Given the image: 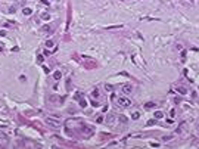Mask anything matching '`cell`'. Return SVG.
Here are the masks:
<instances>
[{
  "instance_id": "obj_1",
  "label": "cell",
  "mask_w": 199,
  "mask_h": 149,
  "mask_svg": "<svg viewBox=\"0 0 199 149\" xmlns=\"http://www.w3.org/2000/svg\"><path fill=\"white\" fill-rule=\"evenodd\" d=\"M46 124L49 125V127H52V128H59V127H62L61 125V121L58 120V118H53V117H47L46 120Z\"/></svg>"
},
{
  "instance_id": "obj_2",
  "label": "cell",
  "mask_w": 199,
  "mask_h": 149,
  "mask_svg": "<svg viewBox=\"0 0 199 149\" xmlns=\"http://www.w3.org/2000/svg\"><path fill=\"white\" fill-rule=\"evenodd\" d=\"M95 133V127L93 125H84L83 128H81V134L84 136V137H90Z\"/></svg>"
},
{
  "instance_id": "obj_3",
  "label": "cell",
  "mask_w": 199,
  "mask_h": 149,
  "mask_svg": "<svg viewBox=\"0 0 199 149\" xmlns=\"http://www.w3.org/2000/svg\"><path fill=\"white\" fill-rule=\"evenodd\" d=\"M118 105L121 108H128V106H131V100L127 98H118Z\"/></svg>"
},
{
  "instance_id": "obj_4",
  "label": "cell",
  "mask_w": 199,
  "mask_h": 149,
  "mask_svg": "<svg viewBox=\"0 0 199 149\" xmlns=\"http://www.w3.org/2000/svg\"><path fill=\"white\" fill-rule=\"evenodd\" d=\"M121 90H122V93H124V95H130V93L133 91V87H131L130 84H124Z\"/></svg>"
},
{
  "instance_id": "obj_5",
  "label": "cell",
  "mask_w": 199,
  "mask_h": 149,
  "mask_svg": "<svg viewBox=\"0 0 199 149\" xmlns=\"http://www.w3.org/2000/svg\"><path fill=\"white\" fill-rule=\"evenodd\" d=\"M180 95H187V89L186 87H183V86H177V89H175Z\"/></svg>"
},
{
  "instance_id": "obj_6",
  "label": "cell",
  "mask_w": 199,
  "mask_h": 149,
  "mask_svg": "<svg viewBox=\"0 0 199 149\" xmlns=\"http://www.w3.org/2000/svg\"><path fill=\"white\" fill-rule=\"evenodd\" d=\"M118 121H119L121 124H127V123H128V118L125 117V115H118Z\"/></svg>"
},
{
  "instance_id": "obj_7",
  "label": "cell",
  "mask_w": 199,
  "mask_h": 149,
  "mask_svg": "<svg viewBox=\"0 0 199 149\" xmlns=\"http://www.w3.org/2000/svg\"><path fill=\"white\" fill-rule=\"evenodd\" d=\"M53 78H55V80H61L62 78V72L61 71H55V72H53Z\"/></svg>"
},
{
  "instance_id": "obj_8",
  "label": "cell",
  "mask_w": 199,
  "mask_h": 149,
  "mask_svg": "<svg viewBox=\"0 0 199 149\" xmlns=\"http://www.w3.org/2000/svg\"><path fill=\"white\" fill-rule=\"evenodd\" d=\"M153 117H155V120H161L162 117H164V114H162L161 111H156V112L153 114Z\"/></svg>"
},
{
  "instance_id": "obj_9",
  "label": "cell",
  "mask_w": 199,
  "mask_h": 149,
  "mask_svg": "<svg viewBox=\"0 0 199 149\" xmlns=\"http://www.w3.org/2000/svg\"><path fill=\"white\" fill-rule=\"evenodd\" d=\"M41 19H43V21H49V19H50V15H49L47 12H43V13H41Z\"/></svg>"
},
{
  "instance_id": "obj_10",
  "label": "cell",
  "mask_w": 199,
  "mask_h": 149,
  "mask_svg": "<svg viewBox=\"0 0 199 149\" xmlns=\"http://www.w3.org/2000/svg\"><path fill=\"white\" fill-rule=\"evenodd\" d=\"M22 12H24V15L30 16V15L32 13V9H31V8H25V9H22Z\"/></svg>"
},
{
  "instance_id": "obj_11",
  "label": "cell",
  "mask_w": 199,
  "mask_h": 149,
  "mask_svg": "<svg viewBox=\"0 0 199 149\" xmlns=\"http://www.w3.org/2000/svg\"><path fill=\"white\" fill-rule=\"evenodd\" d=\"M131 118L133 120H139L140 118V112H139V111H134V112L131 114Z\"/></svg>"
},
{
  "instance_id": "obj_12",
  "label": "cell",
  "mask_w": 199,
  "mask_h": 149,
  "mask_svg": "<svg viewBox=\"0 0 199 149\" xmlns=\"http://www.w3.org/2000/svg\"><path fill=\"white\" fill-rule=\"evenodd\" d=\"M155 102H148L146 105H144V108H146V109H152V108H155Z\"/></svg>"
},
{
  "instance_id": "obj_13",
  "label": "cell",
  "mask_w": 199,
  "mask_h": 149,
  "mask_svg": "<svg viewBox=\"0 0 199 149\" xmlns=\"http://www.w3.org/2000/svg\"><path fill=\"white\" fill-rule=\"evenodd\" d=\"M92 98H93V99H97V98H99V90H97V89H95V90L92 91Z\"/></svg>"
},
{
  "instance_id": "obj_14",
  "label": "cell",
  "mask_w": 199,
  "mask_h": 149,
  "mask_svg": "<svg viewBox=\"0 0 199 149\" xmlns=\"http://www.w3.org/2000/svg\"><path fill=\"white\" fill-rule=\"evenodd\" d=\"M49 100H50V102H59V100H61V98H59V96H50V98H49Z\"/></svg>"
},
{
  "instance_id": "obj_15",
  "label": "cell",
  "mask_w": 199,
  "mask_h": 149,
  "mask_svg": "<svg viewBox=\"0 0 199 149\" xmlns=\"http://www.w3.org/2000/svg\"><path fill=\"white\" fill-rule=\"evenodd\" d=\"M53 46H55V43H53L52 40H47V41H46V47H53Z\"/></svg>"
},
{
  "instance_id": "obj_16",
  "label": "cell",
  "mask_w": 199,
  "mask_h": 149,
  "mask_svg": "<svg viewBox=\"0 0 199 149\" xmlns=\"http://www.w3.org/2000/svg\"><path fill=\"white\" fill-rule=\"evenodd\" d=\"M86 105H87V102L84 100V98H83V99H80V106H81V108H86Z\"/></svg>"
},
{
  "instance_id": "obj_17",
  "label": "cell",
  "mask_w": 199,
  "mask_h": 149,
  "mask_svg": "<svg viewBox=\"0 0 199 149\" xmlns=\"http://www.w3.org/2000/svg\"><path fill=\"white\" fill-rule=\"evenodd\" d=\"M50 30H52L50 25H44V27H41V31H44V33H46V31H50Z\"/></svg>"
},
{
  "instance_id": "obj_18",
  "label": "cell",
  "mask_w": 199,
  "mask_h": 149,
  "mask_svg": "<svg viewBox=\"0 0 199 149\" xmlns=\"http://www.w3.org/2000/svg\"><path fill=\"white\" fill-rule=\"evenodd\" d=\"M105 89H106L108 91H112V90H114V87H112L111 84H105Z\"/></svg>"
},
{
  "instance_id": "obj_19",
  "label": "cell",
  "mask_w": 199,
  "mask_h": 149,
  "mask_svg": "<svg viewBox=\"0 0 199 149\" xmlns=\"http://www.w3.org/2000/svg\"><path fill=\"white\" fill-rule=\"evenodd\" d=\"M112 121H114V115H109V117H108V120H106V123H109V124H111Z\"/></svg>"
},
{
  "instance_id": "obj_20",
  "label": "cell",
  "mask_w": 199,
  "mask_h": 149,
  "mask_svg": "<svg viewBox=\"0 0 199 149\" xmlns=\"http://www.w3.org/2000/svg\"><path fill=\"white\" fill-rule=\"evenodd\" d=\"M9 12H10V13H15V12H16L15 6H10V8H9Z\"/></svg>"
},
{
  "instance_id": "obj_21",
  "label": "cell",
  "mask_w": 199,
  "mask_h": 149,
  "mask_svg": "<svg viewBox=\"0 0 199 149\" xmlns=\"http://www.w3.org/2000/svg\"><path fill=\"white\" fill-rule=\"evenodd\" d=\"M162 139H164L165 142H170V140H171V136H164V137H162Z\"/></svg>"
},
{
  "instance_id": "obj_22",
  "label": "cell",
  "mask_w": 199,
  "mask_h": 149,
  "mask_svg": "<svg viewBox=\"0 0 199 149\" xmlns=\"http://www.w3.org/2000/svg\"><path fill=\"white\" fill-rule=\"evenodd\" d=\"M92 105H93V106H96V108H97V106H99V102H96V100H95V99H93V100H92Z\"/></svg>"
},
{
  "instance_id": "obj_23",
  "label": "cell",
  "mask_w": 199,
  "mask_h": 149,
  "mask_svg": "<svg viewBox=\"0 0 199 149\" xmlns=\"http://www.w3.org/2000/svg\"><path fill=\"white\" fill-rule=\"evenodd\" d=\"M44 72H46V74H49V72H50V68H47V66H44Z\"/></svg>"
},
{
  "instance_id": "obj_24",
  "label": "cell",
  "mask_w": 199,
  "mask_h": 149,
  "mask_svg": "<svg viewBox=\"0 0 199 149\" xmlns=\"http://www.w3.org/2000/svg\"><path fill=\"white\" fill-rule=\"evenodd\" d=\"M175 49H177V50H182L183 47H182V44H177V46H175Z\"/></svg>"
},
{
  "instance_id": "obj_25",
  "label": "cell",
  "mask_w": 199,
  "mask_h": 149,
  "mask_svg": "<svg viewBox=\"0 0 199 149\" xmlns=\"http://www.w3.org/2000/svg\"><path fill=\"white\" fill-rule=\"evenodd\" d=\"M184 58H186V52H182V59L184 61Z\"/></svg>"
},
{
  "instance_id": "obj_26",
  "label": "cell",
  "mask_w": 199,
  "mask_h": 149,
  "mask_svg": "<svg viewBox=\"0 0 199 149\" xmlns=\"http://www.w3.org/2000/svg\"><path fill=\"white\" fill-rule=\"evenodd\" d=\"M41 3L43 5H49V0H41Z\"/></svg>"
},
{
  "instance_id": "obj_27",
  "label": "cell",
  "mask_w": 199,
  "mask_h": 149,
  "mask_svg": "<svg viewBox=\"0 0 199 149\" xmlns=\"http://www.w3.org/2000/svg\"><path fill=\"white\" fill-rule=\"evenodd\" d=\"M198 134H199V130H198Z\"/></svg>"
}]
</instances>
